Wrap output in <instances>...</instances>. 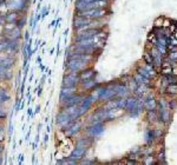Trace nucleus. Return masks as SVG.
<instances>
[{
	"instance_id": "nucleus-1",
	"label": "nucleus",
	"mask_w": 177,
	"mask_h": 165,
	"mask_svg": "<svg viewBox=\"0 0 177 165\" xmlns=\"http://www.w3.org/2000/svg\"><path fill=\"white\" fill-rule=\"evenodd\" d=\"M77 16L84 18H88V19H102L107 14L106 7H99V9H88V11H83V12H76Z\"/></svg>"
},
{
	"instance_id": "nucleus-2",
	"label": "nucleus",
	"mask_w": 177,
	"mask_h": 165,
	"mask_svg": "<svg viewBox=\"0 0 177 165\" xmlns=\"http://www.w3.org/2000/svg\"><path fill=\"white\" fill-rule=\"evenodd\" d=\"M66 61V70L69 72H77L79 73L80 71L85 70L86 67H90V64L80 59H67Z\"/></svg>"
},
{
	"instance_id": "nucleus-3",
	"label": "nucleus",
	"mask_w": 177,
	"mask_h": 165,
	"mask_svg": "<svg viewBox=\"0 0 177 165\" xmlns=\"http://www.w3.org/2000/svg\"><path fill=\"white\" fill-rule=\"evenodd\" d=\"M56 119H57V120H56L57 125H58L63 131L66 130V129H69L71 125L76 122V120H73V119H72L70 116L65 112L63 109L58 112L57 117H56Z\"/></svg>"
},
{
	"instance_id": "nucleus-4",
	"label": "nucleus",
	"mask_w": 177,
	"mask_h": 165,
	"mask_svg": "<svg viewBox=\"0 0 177 165\" xmlns=\"http://www.w3.org/2000/svg\"><path fill=\"white\" fill-rule=\"evenodd\" d=\"M30 0H6L5 6L9 11H17V12H25L28 7Z\"/></svg>"
},
{
	"instance_id": "nucleus-5",
	"label": "nucleus",
	"mask_w": 177,
	"mask_h": 165,
	"mask_svg": "<svg viewBox=\"0 0 177 165\" xmlns=\"http://www.w3.org/2000/svg\"><path fill=\"white\" fill-rule=\"evenodd\" d=\"M100 32H103L102 28H86V30H83L77 32V34L74 37V41H80V40H84V39H88V38H93V37H97Z\"/></svg>"
},
{
	"instance_id": "nucleus-6",
	"label": "nucleus",
	"mask_w": 177,
	"mask_h": 165,
	"mask_svg": "<svg viewBox=\"0 0 177 165\" xmlns=\"http://www.w3.org/2000/svg\"><path fill=\"white\" fill-rule=\"evenodd\" d=\"M104 129L105 127H104L103 123H95V124H90V126H88L85 129V133H86L88 137L97 138L104 132Z\"/></svg>"
},
{
	"instance_id": "nucleus-7",
	"label": "nucleus",
	"mask_w": 177,
	"mask_h": 165,
	"mask_svg": "<svg viewBox=\"0 0 177 165\" xmlns=\"http://www.w3.org/2000/svg\"><path fill=\"white\" fill-rule=\"evenodd\" d=\"M79 73L77 72H69L63 77L62 80V87L65 86H78L79 85Z\"/></svg>"
},
{
	"instance_id": "nucleus-8",
	"label": "nucleus",
	"mask_w": 177,
	"mask_h": 165,
	"mask_svg": "<svg viewBox=\"0 0 177 165\" xmlns=\"http://www.w3.org/2000/svg\"><path fill=\"white\" fill-rule=\"evenodd\" d=\"M85 97L86 96L84 93H78L77 92V93H74V95H72V96L67 97L64 100H62L60 105H62V107H67V106H71V105H79Z\"/></svg>"
},
{
	"instance_id": "nucleus-9",
	"label": "nucleus",
	"mask_w": 177,
	"mask_h": 165,
	"mask_svg": "<svg viewBox=\"0 0 177 165\" xmlns=\"http://www.w3.org/2000/svg\"><path fill=\"white\" fill-rule=\"evenodd\" d=\"M2 34H4V38H6V39H9V40H16V39H19L20 35H21V28L17 27L14 24H11L9 30H7V28L5 27Z\"/></svg>"
},
{
	"instance_id": "nucleus-10",
	"label": "nucleus",
	"mask_w": 177,
	"mask_h": 165,
	"mask_svg": "<svg viewBox=\"0 0 177 165\" xmlns=\"http://www.w3.org/2000/svg\"><path fill=\"white\" fill-rule=\"evenodd\" d=\"M80 131H81V122H79V120L77 119L69 129L64 130V133H65V137H66V138H72V137H74L76 135H78Z\"/></svg>"
},
{
	"instance_id": "nucleus-11",
	"label": "nucleus",
	"mask_w": 177,
	"mask_h": 165,
	"mask_svg": "<svg viewBox=\"0 0 177 165\" xmlns=\"http://www.w3.org/2000/svg\"><path fill=\"white\" fill-rule=\"evenodd\" d=\"M88 150V148H78V146H74V149L72 150V152L70 153L69 158L74 159V160H77V162H79L80 159L84 158V156L86 155Z\"/></svg>"
},
{
	"instance_id": "nucleus-12",
	"label": "nucleus",
	"mask_w": 177,
	"mask_h": 165,
	"mask_svg": "<svg viewBox=\"0 0 177 165\" xmlns=\"http://www.w3.org/2000/svg\"><path fill=\"white\" fill-rule=\"evenodd\" d=\"M78 92V88L77 86H65V87H60V93H59V102L64 100L65 98L72 96L74 93Z\"/></svg>"
},
{
	"instance_id": "nucleus-13",
	"label": "nucleus",
	"mask_w": 177,
	"mask_h": 165,
	"mask_svg": "<svg viewBox=\"0 0 177 165\" xmlns=\"http://www.w3.org/2000/svg\"><path fill=\"white\" fill-rule=\"evenodd\" d=\"M79 85L81 88H84L85 91H92L96 87L100 86V84H98L95 79H86V80H80Z\"/></svg>"
},
{
	"instance_id": "nucleus-14",
	"label": "nucleus",
	"mask_w": 177,
	"mask_h": 165,
	"mask_svg": "<svg viewBox=\"0 0 177 165\" xmlns=\"http://www.w3.org/2000/svg\"><path fill=\"white\" fill-rule=\"evenodd\" d=\"M92 19H88V18H84V17H80V16H76L73 18V28L77 31L78 28H80L81 26H85L91 23Z\"/></svg>"
},
{
	"instance_id": "nucleus-15",
	"label": "nucleus",
	"mask_w": 177,
	"mask_h": 165,
	"mask_svg": "<svg viewBox=\"0 0 177 165\" xmlns=\"http://www.w3.org/2000/svg\"><path fill=\"white\" fill-rule=\"evenodd\" d=\"M97 76L96 71L90 67H86L85 70L80 71L79 72V78L80 80H86V79H95V77Z\"/></svg>"
},
{
	"instance_id": "nucleus-16",
	"label": "nucleus",
	"mask_w": 177,
	"mask_h": 165,
	"mask_svg": "<svg viewBox=\"0 0 177 165\" xmlns=\"http://www.w3.org/2000/svg\"><path fill=\"white\" fill-rule=\"evenodd\" d=\"M14 63H16V58L13 56H9V57H5L0 60V66L4 67L5 70H11L14 66Z\"/></svg>"
},
{
	"instance_id": "nucleus-17",
	"label": "nucleus",
	"mask_w": 177,
	"mask_h": 165,
	"mask_svg": "<svg viewBox=\"0 0 177 165\" xmlns=\"http://www.w3.org/2000/svg\"><path fill=\"white\" fill-rule=\"evenodd\" d=\"M19 13L20 12H17V11H9V13L5 14V21L7 24H16L19 17H20Z\"/></svg>"
},
{
	"instance_id": "nucleus-18",
	"label": "nucleus",
	"mask_w": 177,
	"mask_h": 165,
	"mask_svg": "<svg viewBox=\"0 0 177 165\" xmlns=\"http://www.w3.org/2000/svg\"><path fill=\"white\" fill-rule=\"evenodd\" d=\"M92 144V138L91 137H81L76 140V145L74 146H78V148H90Z\"/></svg>"
},
{
	"instance_id": "nucleus-19",
	"label": "nucleus",
	"mask_w": 177,
	"mask_h": 165,
	"mask_svg": "<svg viewBox=\"0 0 177 165\" xmlns=\"http://www.w3.org/2000/svg\"><path fill=\"white\" fill-rule=\"evenodd\" d=\"M137 105H138V99L137 98H129V99H126V104H125L124 110H126L128 112H131L132 110H135L137 107Z\"/></svg>"
},
{
	"instance_id": "nucleus-20",
	"label": "nucleus",
	"mask_w": 177,
	"mask_h": 165,
	"mask_svg": "<svg viewBox=\"0 0 177 165\" xmlns=\"http://www.w3.org/2000/svg\"><path fill=\"white\" fill-rule=\"evenodd\" d=\"M144 107H145L148 111H149V110H156V109H157V103H156V100H155L152 97L149 96L146 100H144Z\"/></svg>"
},
{
	"instance_id": "nucleus-21",
	"label": "nucleus",
	"mask_w": 177,
	"mask_h": 165,
	"mask_svg": "<svg viewBox=\"0 0 177 165\" xmlns=\"http://www.w3.org/2000/svg\"><path fill=\"white\" fill-rule=\"evenodd\" d=\"M18 48H19V39H16V40H9V46H7V50H6V52H9V53H11V54H13V53L17 52Z\"/></svg>"
},
{
	"instance_id": "nucleus-22",
	"label": "nucleus",
	"mask_w": 177,
	"mask_h": 165,
	"mask_svg": "<svg viewBox=\"0 0 177 165\" xmlns=\"http://www.w3.org/2000/svg\"><path fill=\"white\" fill-rule=\"evenodd\" d=\"M11 96L9 93L5 90V88H0V103L1 104H5L6 102H9Z\"/></svg>"
},
{
	"instance_id": "nucleus-23",
	"label": "nucleus",
	"mask_w": 177,
	"mask_h": 165,
	"mask_svg": "<svg viewBox=\"0 0 177 165\" xmlns=\"http://www.w3.org/2000/svg\"><path fill=\"white\" fill-rule=\"evenodd\" d=\"M145 140H146V143H148L149 145L154 143V140H155V133H154V130L146 131V133H145Z\"/></svg>"
},
{
	"instance_id": "nucleus-24",
	"label": "nucleus",
	"mask_w": 177,
	"mask_h": 165,
	"mask_svg": "<svg viewBox=\"0 0 177 165\" xmlns=\"http://www.w3.org/2000/svg\"><path fill=\"white\" fill-rule=\"evenodd\" d=\"M165 92L168 95H177V84H169L165 87Z\"/></svg>"
},
{
	"instance_id": "nucleus-25",
	"label": "nucleus",
	"mask_w": 177,
	"mask_h": 165,
	"mask_svg": "<svg viewBox=\"0 0 177 165\" xmlns=\"http://www.w3.org/2000/svg\"><path fill=\"white\" fill-rule=\"evenodd\" d=\"M9 39H6V38H4L2 40H0V53L2 52H6V50H7V46H9Z\"/></svg>"
},
{
	"instance_id": "nucleus-26",
	"label": "nucleus",
	"mask_w": 177,
	"mask_h": 165,
	"mask_svg": "<svg viewBox=\"0 0 177 165\" xmlns=\"http://www.w3.org/2000/svg\"><path fill=\"white\" fill-rule=\"evenodd\" d=\"M138 73H139L141 76H143L144 78H146V79L152 78V76L150 74V72L145 69V67H139V69H138Z\"/></svg>"
},
{
	"instance_id": "nucleus-27",
	"label": "nucleus",
	"mask_w": 177,
	"mask_h": 165,
	"mask_svg": "<svg viewBox=\"0 0 177 165\" xmlns=\"http://www.w3.org/2000/svg\"><path fill=\"white\" fill-rule=\"evenodd\" d=\"M25 25H26V17H25V16L19 17V19H18L17 23H16V26L19 27V28H23Z\"/></svg>"
},
{
	"instance_id": "nucleus-28",
	"label": "nucleus",
	"mask_w": 177,
	"mask_h": 165,
	"mask_svg": "<svg viewBox=\"0 0 177 165\" xmlns=\"http://www.w3.org/2000/svg\"><path fill=\"white\" fill-rule=\"evenodd\" d=\"M144 60L146 64H149V65H152V61H154V58H152V56H151L150 52H146L144 53Z\"/></svg>"
},
{
	"instance_id": "nucleus-29",
	"label": "nucleus",
	"mask_w": 177,
	"mask_h": 165,
	"mask_svg": "<svg viewBox=\"0 0 177 165\" xmlns=\"http://www.w3.org/2000/svg\"><path fill=\"white\" fill-rule=\"evenodd\" d=\"M125 104H126V99H124V98L117 99V107H118V109L124 110V109H125Z\"/></svg>"
},
{
	"instance_id": "nucleus-30",
	"label": "nucleus",
	"mask_w": 177,
	"mask_h": 165,
	"mask_svg": "<svg viewBox=\"0 0 177 165\" xmlns=\"http://www.w3.org/2000/svg\"><path fill=\"white\" fill-rule=\"evenodd\" d=\"M163 21H164L163 18H157L155 20V27H162L163 26Z\"/></svg>"
},
{
	"instance_id": "nucleus-31",
	"label": "nucleus",
	"mask_w": 177,
	"mask_h": 165,
	"mask_svg": "<svg viewBox=\"0 0 177 165\" xmlns=\"http://www.w3.org/2000/svg\"><path fill=\"white\" fill-rule=\"evenodd\" d=\"M6 24L5 21V14H0V26H4Z\"/></svg>"
},
{
	"instance_id": "nucleus-32",
	"label": "nucleus",
	"mask_w": 177,
	"mask_h": 165,
	"mask_svg": "<svg viewBox=\"0 0 177 165\" xmlns=\"http://www.w3.org/2000/svg\"><path fill=\"white\" fill-rule=\"evenodd\" d=\"M12 133H13V124H12V122L9 120V137H12Z\"/></svg>"
},
{
	"instance_id": "nucleus-33",
	"label": "nucleus",
	"mask_w": 177,
	"mask_h": 165,
	"mask_svg": "<svg viewBox=\"0 0 177 165\" xmlns=\"http://www.w3.org/2000/svg\"><path fill=\"white\" fill-rule=\"evenodd\" d=\"M80 164H95L96 160H84V162H79Z\"/></svg>"
},
{
	"instance_id": "nucleus-34",
	"label": "nucleus",
	"mask_w": 177,
	"mask_h": 165,
	"mask_svg": "<svg viewBox=\"0 0 177 165\" xmlns=\"http://www.w3.org/2000/svg\"><path fill=\"white\" fill-rule=\"evenodd\" d=\"M27 116H28L30 118H33V117H34V114L32 112V109H30V107H28V110H27Z\"/></svg>"
},
{
	"instance_id": "nucleus-35",
	"label": "nucleus",
	"mask_w": 177,
	"mask_h": 165,
	"mask_svg": "<svg viewBox=\"0 0 177 165\" xmlns=\"http://www.w3.org/2000/svg\"><path fill=\"white\" fill-rule=\"evenodd\" d=\"M49 138H50V137H49V133L46 132V133H45V136H44V145H46V144H47V142H49Z\"/></svg>"
},
{
	"instance_id": "nucleus-36",
	"label": "nucleus",
	"mask_w": 177,
	"mask_h": 165,
	"mask_svg": "<svg viewBox=\"0 0 177 165\" xmlns=\"http://www.w3.org/2000/svg\"><path fill=\"white\" fill-rule=\"evenodd\" d=\"M39 20H42V14H40V13H37V16H35V18H34V21L39 23Z\"/></svg>"
},
{
	"instance_id": "nucleus-37",
	"label": "nucleus",
	"mask_w": 177,
	"mask_h": 165,
	"mask_svg": "<svg viewBox=\"0 0 177 165\" xmlns=\"http://www.w3.org/2000/svg\"><path fill=\"white\" fill-rule=\"evenodd\" d=\"M35 63H37L38 65H40V64H42V57H40V56H38V57H37V59H35Z\"/></svg>"
},
{
	"instance_id": "nucleus-38",
	"label": "nucleus",
	"mask_w": 177,
	"mask_h": 165,
	"mask_svg": "<svg viewBox=\"0 0 177 165\" xmlns=\"http://www.w3.org/2000/svg\"><path fill=\"white\" fill-rule=\"evenodd\" d=\"M19 157H20V160H19L18 163H19V165H21L23 164V162H24V155H19Z\"/></svg>"
},
{
	"instance_id": "nucleus-39",
	"label": "nucleus",
	"mask_w": 177,
	"mask_h": 165,
	"mask_svg": "<svg viewBox=\"0 0 177 165\" xmlns=\"http://www.w3.org/2000/svg\"><path fill=\"white\" fill-rule=\"evenodd\" d=\"M45 80H46V76L43 74V77H42V79H40V85H43V84H44Z\"/></svg>"
},
{
	"instance_id": "nucleus-40",
	"label": "nucleus",
	"mask_w": 177,
	"mask_h": 165,
	"mask_svg": "<svg viewBox=\"0 0 177 165\" xmlns=\"http://www.w3.org/2000/svg\"><path fill=\"white\" fill-rule=\"evenodd\" d=\"M30 137H31V129L28 130V132L26 133V137H25V140H28L30 139Z\"/></svg>"
},
{
	"instance_id": "nucleus-41",
	"label": "nucleus",
	"mask_w": 177,
	"mask_h": 165,
	"mask_svg": "<svg viewBox=\"0 0 177 165\" xmlns=\"http://www.w3.org/2000/svg\"><path fill=\"white\" fill-rule=\"evenodd\" d=\"M28 40H30V33L26 32V33H25V43H27Z\"/></svg>"
},
{
	"instance_id": "nucleus-42",
	"label": "nucleus",
	"mask_w": 177,
	"mask_h": 165,
	"mask_svg": "<svg viewBox=\"0 0 177 165\" xmlns=\"http://www.w3.org/2000/svg\"><path fill=\"white\" fill-rule=\"evenodd\" d=\"M39 112H40V105H37V106H35L34 113H39Z\"/></svg>"
},
{
	"instance_id": "nucleus-43",
	"label": "nucleus",
	"mask_w": 177,
	"mask_h": 165,
	"mask_svg": "<svg viewBox=\"0 0 177 165\" xmlns=\"http://www.w3.org/2000/svg\"><path fill=\"white\" fill-rule=\"evenodd\" d=\"M5 140V136H4V133H0V143H2Z\"/></svg>"
},
{
	"instance_id": "nucleus-44",
	"label": "nucleus",
	"mask_w": 177,
	"mask_h": 165,
	"mask_svg": "<svg viewBox=\"0 0 177 165\" xmlns=\"http://www.w3.org/2000/svg\"><path fill=\"white\" fill-rule=\"evenodd\" d=\"M4 150H5V148H4L2 143H0V153H2V152H4Z\"/></svg>"
},
{
	"instance_id": "nucleus-45",
	"label": "nucleus",
	"mask_w": 177,
	"mask_h": 165,
	"mask_svg": "<svg viewBox=\"0 0 177 165\" xmlns=\"http://www.w3.org/2000/svg\"><path fill=\"white\" fill-rule=\"evenodd\" d=\"M54 25H56V19H53L52 21H51V24L49 25V27H53Z\"/></svg>"
},
{
	"instance_id": "nucleus-46",
	"label": "nucleus",
	"mask_w": 177,
	"mask_h": 165,
	"mask_svg": "<svg viewBox=\"0 0 177 165\" xmlns=\"http://www.w3.org/2000/svg\"><path fill=\"white\" fill-rule=\"evenodd\" d=\"M39 44H40V40L38 39V40H35V48H38L39 47Z\"/></svg>"
},
{
	"instance_id": "nucleus-47",
	"label": "nucleus",
	"mask_w": 177,
	"mask_h": 165,
	"mask_svg": "<svg viewBox=\"0 0 177 165\" xmlns=\"http://www.w3.org/2000/svg\"><path fill=\"white\" fill-rule=\"evenodd\" d=\"M6 4V0H0V6H5Z\"/></svg>"
},
{
	"instance_id": "nucleus-48",
	"label": "nucleus",
	"mask_w": 177,
	"mask_h": 165,
	"mask_svg": "<svg viewBox=\"0 0 177 165\" xmlns=\"http://www.w3.org/2000/svg\"><path fill=\"white\" fill-rule=\"evenodd\" d=\"M126 163L128 164H137V162H135V160H128Z\"/></svg>"
},
{
	"instance_id": "nucleus-49",
	"label": "nucleus",
	"mask_w": 177,
	"mask_h": 165,
	"mask_svg": "<svg viewBox=\"0 0 177 165\" xmlns=\"http://www.w3.org/2000/svg\"><path fill=\"white\" fill-rule=\"evenodd\" d=\"M5 132V129H4V126L2 125H0V133H4Z\"/></svg>"
},
{
	"instance_id": "nucleus-50",
	"label": "nucleus",
	"mask_w": 177,
	"mask_h": 165,
	"mask_svg": "<svg viewBox=\"0 0 177 165\" xmlns=\"http://www.w3.org/2000/svg\"><path fill=\"white\" fill-rule=\"evenodd\" d=\"M40 70H42V71H45V70H46L44 65H42V64H40Z\"/></svg>"
},
{
	"instance_id": "nucleus-51",
	"label": "nucleus",
	"mask_w": 177,
	"mask_h": 165,
	"mask_svg": "<svg viewBox=\"0 0 177 165\" xmlns=\"http://www.w3.org/2000/svg\"><path fill=\"white\" fill-rule=\"evenodd\" d=\"M32 163H35V155L32 156Z\"/></svg>"
},
{
	"instance_id": "nucleus-52",
	"label": "nucleus",
	"mask_w": 177,
	"mask_h": 165,
	"mask_svg": "<svg viewBox=\"0 0 177 165\" xmlns=\"http://www.w3.org/2000/svg\"><path fill=\"white\" fill-rule=\"evenodd\" d=\"M4 162H2V156H1V153H0V164H2Z\"/></svg>"
},
{
	"instance_id": "nucleus-53",
	"label": "nucleus",
	"mask_w": 177,
	"mask_h": 165,
	"mask_svg": "<svg viewBox=\"0 0 177 165\" xmlns=\"http://www.w3.org/2000/svg\"><path fill=\"white\" fill-rule=\"evenodd\" d=\"M32 79H33V72L31 73V77H30V81H32Z\"/></svg>"
},
{
	"instance_id": "nucleus-54",
	"label": "nucleus",
	"mask_w": 177,
	"mask_h": 165,
	"mask_svg": "<svg viewBox=\"0 0 177 165\" xmlns=\"http://www.w3.org/2000/svg\"><path fill=\"white\" fill-rule=\"evenodd\" d=\"M50 130H51V129H50V126H46V132H47V133L50 132Z\"/></svg>"
},
{
	"instance_id": "nucleus-55",
	"label": "nucleus",
	"mask_w": 177,
	"mask_h": 165,
	"mask_svg": "<svg viewBox=\"0 0 177 165\" xmlns=\"http://www.w3.org/2000/svg\"><path fill=\"white\" fill-rule=\"evenodd\" d=\"M53 52H54V48H51V51H50V56H52Z\"/></svg>"
},
{
	"instance_id": "nucleus-56",
	"label": "nucleus",
	"mask_w": 177,
	"mask_h": 165,
	"mask_svg": "<svg viewBox=\"0 0 177 165\" xmlns=\"http://www.w3.org/2000/svg\"><path fill=\"white\" fill-rule=\"evenodd\" d=\"M45 45H46V43H45V41H43V43H42V45H40V47H44Z\"/></svg>"
},
{
	"instance_id": "nucleus-57",
	"label": "nucleus",
	"mask_w": 177,
	"mask_h": 165,
	"mask_svg": "<svg viewBox=\"0 0 177 165\" xmlns=\"http://www.w3.org/2000/svg\"><path fill=\"white\" fill-rule=\"evenodd\" d=\"M174 37H175V38L177 39V31H175V32H174Z\"/></svg>"
},
{
	"instance_id": "nucleus-58",
	"label": "nucleus",
	"mask_w": 177,
	"mask_h": 165,
	"mask_svg": "<svg viewBox=\"0 0 177 165\" xmlns=\"http://www.w3.org/2000/svg\"><path fill=\"white\" fill-rule=\"evenodd\" d=\"M35 1H37V0H33V1H32V2H33V4H34V2H35Z\"/></svg>"
},
{
	"instance_id": "nucleus-59",
	"label": "nucleus",
	"mask_w": 177,
	"mask_h": 165,
	"mask_svg": "<svg viewBox=\"0 0 177 165\" xmlns=\"http://www.w3.org/2000/svg\"><path fill=\"white\" fill-rule=\"evenodd\" d=\"M1 59H2V57H1V56H0V60H1Z\"/></svg>"
},
{
	"instance_id": "nucleus-60",
	"label": "nucleus",
	"mask_w": 177,
	"mask_h": 165,
	"mask_svg": "<svg viewBox=\"0 0 177 165\" xmlns=\"http://www.w3.org/2000/svg\"><path fill=\"white\" fill-rule=\"evenodd\" d=\"M42 1H43V0H39V2H42Z\"/></svg>"
},
{
	"instance_id": "nucleus-61",
	"label": "nucleus",
	"mask_w": 177,
	"mask_h": 165,
	"mask_svg": "<svg viewBox=\"0 0 177 165\" xmlns=\"http://www.w3.org/2000/svg\"><path fill=\"white\" fill-rule=\"evenodd\" d=\"M71 1H72V0H71Z\"/></svg>"
}]
</instances>
